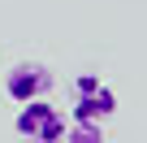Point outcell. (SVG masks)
<instances>
[{"label": "cell", "mask_w": 147, "mask_h": 143, "mask_svg": "<svg viewBox=\"0 0 147 143\" xmlns=\"http://www.w3.org/2000/svg\"><path fill=\"white\" fill-rule=\"evenodd\" d=\"M13 130H18L22 139H30V143H61V139H65V117H61V108H52L48 100H30V104L18 108Z\"/></svg>", "instance_id": "obj_1"}, {"label": "cell", "mask_w": 147, "mask_h": 143, "mask_svg": "<svg viewBox=\"0 0 147 143\" xmlns=\"http://www.w3.org/2000/svg\"><path fill=\"white\" fill-rule=\"evenodd\" d=\"M113 113H117V96L95 74H78V78H74V121H95V126H104Z\"/></svg>", "instance_id": "obj_2"}, {"label": "cell", "mask_w": 147, "mask_h": 143, "mask_svg": "<svg viewBox=\"0 0 147 143\" xmlns=\"http://www.w3.org/2000/svg\"><path fill=\"white\" fill-rule=\"evenodd\" d=\"M5 91L13 104H30V100H43L52 91V74L39 65V61H22L9 69V78H5Z\"/></svg>", "instance_id": "obj_3"}, {"label": "cell", "mask_w": 147, "mask_h": 143, "mask_svg": "<svg viewBox=\"0 0 147 143\" xmlns=\"http://www.w3.org/2000/svg\"><path fill=\"white\" fill-rule=\"evenodd\" d=\"M65 143H104V130L95 121H74L65 130Z\"/></svg>", "instance_id": "obj_4"}]
</instances>
